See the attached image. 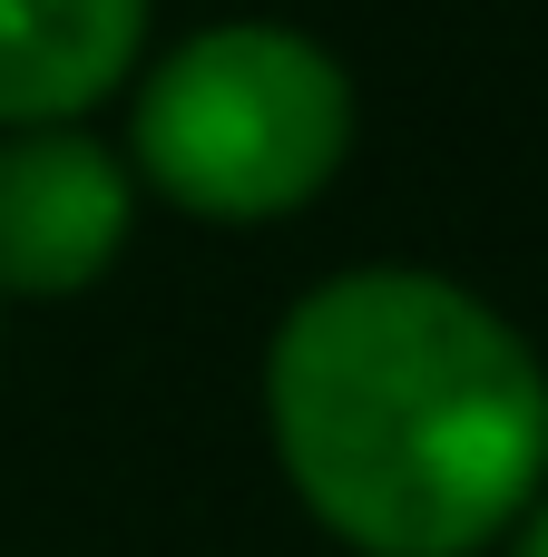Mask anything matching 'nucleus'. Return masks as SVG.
Returning <instances> with one entry per match:
<instances>
[{
  "instance_id": "5",
  "label": "nucleus",
  "mask_w": 548,
  "mask_h": 557,
  "mask_svg": "<svg viewBox=\"0 0 548 557\" xmlns=\"http://www.w3.org/2000/svg\"><path fill=\"white\" fill-rule=\"evenodd\" d=\"M510 557H548V490L529 499V519L510 529Z\"/></svg>"
},
{
  "instance_id": "4",
  "label": "nucleus",
  "mask_w": 548,
  "mask_h": 557,
  "mask_svg": "<svg viewBox=\"0 0 548 557\" xmlns=\"http://www.w3.org/2000/svg\"><path fill=\"white\" fill-rule=\"evenodd\" d=\"M147 49V0H0V137L78 127L108 88H127Z\"/></svg>"
},
{
  "instance_id": "3",
  "label": "nucleus",
  "mask_w": 548,
  "mask_h": 557,
  "mask_svg": "<svg viewBox=\"0 0 548 557\" xmlns=\"http://www.w3.org/2000/svg\"><path fill=\"white\" fill-rule=\"evenodd\" d=\"M137 225V176L88 127L0 137V304H69L108 284Z\"/></svg>"
},
{
  "instance_id": "1",
  "label": "nucleus",
  "mask_w": 548,
  "mask_h": 557,
  "mask_svg": "<svg viewBox=\"0 0 548 557\" xmlns=\"http://www.w3.org/2000/svg\"><path fill=\"white\" fill-rule=\"evenodd\" d=\"M265 441L353 557H480L548 490V362L431 264H343L265 343Z\"/></svg>"
},
{
  "instance_id": "2",
  "label": "nucleus",
  "mask_w": 548,
  "mask_h": 557,
  "mask_svg": "<svg viewBox=\"0 0 548 557\" xmlns=\"http://www.w3.org/2000/svg\"><path fill=\"white\" fill-rule=\"evenodd\" d=\"M353 157V69L294 20L186 29L127 108V176L196 225H275Z\"/></svg>"
}]
</instances>
